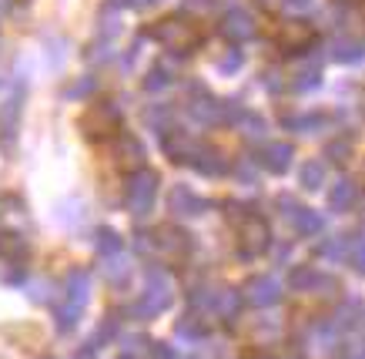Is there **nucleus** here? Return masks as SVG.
Wrapping results in <instances>:
<instances>
[{"label":"nucleus","instance_id":"20e7f679","mask_svg":"<svg viewBox=\"0 0 365 359\" xmlns=\"http://www.w3.org/2000/svg\"><path fill=\"white\" fill-rule=\"evenodd\" d=\"M144 248H158L161 256L175 258L188 252V238H185V232H178V228H158L155 236L144 242Z\"/></svg>","mask_w":365,"mask_h":359},{"label":"nucleus","instance_id":"2eb2a0df","mask_svg":"<svg viewBox=\"0 0 365 359\" xmlns=\"http://www.w3.org/2000/svg\"><path fill=\"white\" fill-rule=\"evenodd\" d=\"M302 178H305V185H309V188H319V185H322V165H319V161H309V165H305V171H302Z\"/></svg>","mask_w":365,"mask_h":359},{"label":"nucleus","instance_id":"4468645a","mask_svg":"<svg viewBox=\"0 0 365 359\" xmlns=\"http://www.w3.org/2000/svg\"><path fill=\"white\" fill-rule=\"evenodd\" d=\"M98 248L111 256V252H118V248H121V238L114 236V232H108V228H104V232H98Z\"/></svg>","mask_w":365,"mask_h":359},{"label":"nucleus","instance_id":"39448f33","mask_svg":"<svg viewBox=\"0 0 365 359\" xmlns=\"http://www.w3.org/2000/svg\"><path fill=\"white\" fill-rule=\"evenodd\" d=\"M114 128H118V111H114L111 104H94L84 118V131L91 138H104V135H114Z\"/></svg>","mask_w":365,"mask_h":359},{"label":"nucleus","instance_id":"f8f14e48","mask_svg":"<svg viewBox=\"0 0 365 359\" xmlns=\"http://www.w3.org/2000/svg\"><path fill=\"white\" fill-rule=\"evenodd\" d=\"M329 202H332V208H339V212L349 208V205L355 202V185L352 181H339V185L332 188V195H329Z\"/></svg>","mask_w":365,"mask_h":359},{"label":"nucleus","instance_id":"a211bd4d","mask_svg":"<svg viewBox=\"0 0 365 359\" xmlns=\"http://www.w3.org/2000/svg\"><path fill=\"white\" fill-rule=\"evenodd\" d=\"M352 258H355V266L365 272V238H359L355 242V248H352Z\"/></svg>","mask_w":365,"mask_h":359},{"label":"nucleus","instance_id":"0eeeda50","mask_svg":"<svg viewBox=\"0 0 365 359\" xmlns=\"http://www.w3.org/2000/svg\"><path fill=\"white\" fill-rule=\"evenodd\" d=\"M155 191H158L155 175H138V178L128 181V205L134 212H144L151 205V198H155Z\"/></svg>","mask_w":365,"mask_h":359},{"label":"nucleus","instance_id":"f3484780","mask_svg":"<svg viewBox=\"0 0 365 359\" xmlns=\"http://www.w3.org/2000/svg\"><path fill=\"white\" fill-rule=\"evenodd\" d=\"M161 84H168V74H165L161 68H155V71H151V78L144 81V88H151V91H155V88H161Z\"/></svg>","mask_w":365,"mask_h":359},{"label":"nucleus","instance_id":"423d86ee","mask_svg":"<svg viewBox=\"0 0 365 359\" xmlns=\"http://www.w3.org/2000/svg\"><path fill=\"white\" fill-rule=\"evenodd\" d=\"M222 34L228 37V41H248V37L255 34V21L248 11H228L222 17Z\"/></svg>","mask_w":365,"mask_h":359},{"label":"nucleus","instance_id":"dca6fc26","mask_svg":"<svg viewBox=\"0 0 365 359\" xmlns=\"http://www.w3.org/2000/svg\"><path fill=\"white\" fill-rule=\"evenodd\" d=\"M0 252L4 256H11V252H24V242L14 232H7V238H0Z\"/></svg>","mask_w":365,"mask_h":359},{"label":"nucleus","instance_id":"9d476101","mask_svg":"<svg viewBox=\"0 0 365 359\" xmlns=\"http://www.w3.org/2000/svg\"><path fill=\"white\" fill-rule=\"evenodd\" d=\"M258 161H262L268 171H285L288 161H292V148L288 145H265L262 155H258Z\"/></svg>","mask_w":365,"mask_h":359},{"label":"nucleus","instance_id":"f257e3e1","mask_svg":"<svg viewBox=\"0 0 365 359\" xmlns=\"http://www.w3.org/2000/svg\"><path fill=\"white\" fill-rule=\"evenodd\" d=\"M148 34L155 37L158 44L171 47V51H191V47L201 41L198 27H195L188 17H165V21H158Z\"/></svg>","mask_w":365,"mask_h":359},{"label":"nucleus","instance_id":"1a4fd4ad","mask_svg":"<svg viewBox=\"0 0 365 359\" xmlns=\"http://www.w3.org/2000/svg\"><path fill=\"white\" fill-rule=\"evenodd\" d=\"M168 299H171V289H168V282L161 279V275H155L151 279V285H148V292H144V299H141V309L144 315H151V313H161L168 305Z\"/></svg>","mask_w":365,"mask_h":359},{"label":"nucleus","instance_id":"9b49d317","mask_svg":"<svg viewBox=\"0 0 365 359\" xmlns=\"http://www.w3.org/2000/svg\"><path fill=\"white\" fill-rule=\"evenodd\" d=\"M171 208H175V212H181V215H195L201 208V202L191 195L188 188H175V191H171Z\"/></svg>","mask_w":365,"mask_h":359},{"label":"nucleus","instance_id":"6ab92c4d","mask_svg":"<svg viewBox=\"0 0 365 359\" xmlns=\"http://www.w3.org/2000/svg\"><path fill=\"white\" fill-rule=\"evenodd\" d=\"M258 4H262V7H265V11H278V7H282V4H285V0H258Z\"/></svg>","mask_w":365,"mask_h":359},{"label":"nucleus","instance_id":"aec40b11","mask_svg":"<svg viewBox=\"0 0 365 359\" xmlns=\"http://www.w3.org/2000/svg\"><path fill=\"white\" fill-rule=\"evenodd\" d=\"M362 108H365V98H362Z\"/></svg>","mask_w":365,"mask_h":359},{"label":"nucleus","instance_id":"ddd939ff","mask_svg":"<svg viewBox=\"0 0 365 359\" xmlns=\"http://www.w3.org/2000/svg\"><path fill=\"white\" fill-rule=\"evenodd\" d=\"M295 225H299L302 232H319V228H322V218L315 212H305V208H302V212L295 215Z\"/></svg>","mask_w":365,"mask_h":359},{"label":"nucleus","instance_id":"7ed1b4c3","mask_svg":"<svg viewBox=\"0 0 365 359\" xmlns=\"http://www.w3.org/2000/svg\"><path fill=\"white\" fill-rule=\"evenodd\" d=\"M275 37L285 51H305V47L315 41V31H312L309 21H282Z\"/></svg>","mask_w":365,"mask_h":359},{"label":"nucleus","instance_id":"f03ea898","mask_svg":"<svg viewBox=\"0 0 365 359\" xmlns=\"http://www.w3.org/2000/svg\"><path fill=\"white\" fill-rule=\"evenodd\" d=\"M272 242L268 236V225L265 218H258V215H245L242 218V236H238V246H242L245 256H262Z\"/></svg>","mask_w":365,"mask_h":359},{"label":"nucleus","instance_id":"6e6552de","mask_svg":"<svg viewBox=\"0 0 365 359\" xmlns=\"http://www.w3.org/2000/svg\"><path fill=\"white\" fill-rule=\"evenodd\" d=\"M278 295H282V289H278V282L275 279H268V275H258V279L248 282V289H245V299L252 305H275L278 303Z\"/></svg>","mask_w":365,"mask_h":359}]
</instances>
